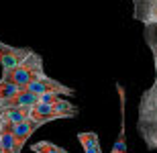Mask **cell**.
I'll use <instances>...</instances> for the list:
<instances>
[{
	"instance_id": "obj_1",
	"label": "cell",
	"mask_w": 157,
	"mask_h": 153,
	"mask_svg": "<svg viewBox=\"0 0 157 153\" xmlns=\"http://www.w3.org/2000/svg\"><path fill=\"white\" fill-rule=\"evenodd\" d=\"M143 39L151 49L155 80L141 94L137 106V131L147 149H157V25H143Z\"/></svg>"
},
{
	"instance_id": "obj_2",
	"label": "cell",
	"mask_w": 157,
	"mask_h": 153,
	"mask_svg": "<svg viewBox=\"0 0 157 153\" xmlns=\"http://www.w3.org/2000/svg\"><path fill=\"white\" fill-rule=\"evenodd\" d=\"M78 112H80V108L76 104H71L70 100H63L61 96L41 94L39 102L29 108V118L45 124L49 120H57V118H71Z\"/></svg>"
},
{
	"instance_id": "obj_3",
	"label": "cell",
	"mask_w": 157,
	"mask_h": 153,
	"mask_svg": "<svg viewBox=\"0 0 157 153\" xmlns=\"http://www.w3.org/2000/svg\"><path fill=\"white\" fill-rule=\"evenodd\" d=\"M41 76H45V71H43V57L31 49V53L18 65H14L12 70L2 71L0 82L12 84V86H17V88L23 90L29 82H33V80H37V78H41Z\"/></svg>"
},
{
	"instance_id": "obj_4",
	"label": "cell",
	"mask_w": 157,
	"mask_h": 153,
	"mask_svg": "<svg viewBox=\"0 0 157 153\" xmlns=\"http://www.w3.org/2000/svg\"><path fill=\"white\" fill-rule=\"evenodd\" d=\"M25 92H31V94H53V96H74V88L65 86V84L53 80V78H47V76H41L33 82H29L25 86Z\"/></svg>"
},
{
	"instance_id": "obj_5",
	"label": "cell",
	"mask_w": 157,
	"mask_h": 153,
	"mask_svg": "<svg viewBox=\"0 0 157 153\" xmlns=\"http://www.w3.org/2000/svg\"><path fill=\"white\" fill-rule=\"evenodd\" d=\"M29 53H31L29 47H14V45H6L4 41H0V65H2V71L12 70Z\"/></svg>"
},
{
	"instance_id": "obj_6",
	"label": "cell",
	"mask_w": 157,
	"mask_h": 153,
	"mask_svg": "<svg viewBox=\"0 0 157 153\" xmlns=\"http://www.w3.org/2000/svg\"><path fill=\"white\" fill-rule=\"evenodd\" d=\"M43 124L33 120V118H25L17 124H10V131H12V139H14V149L17 153H21V149L25 147V143L29 141V137L35 133L37 129H41Z\"/></svg>"
},
{
	"instance_id": "obj_7",
	"label": "cell",
	"mask_w": 157,
	"mask_h": 153,
	"mask_svg": "<svg viewBox=\"0 0 157 153\" xmlns=\"http://www.w3.org/2000/svg\"><path fill=\"white\" fill-rule=\"evenodd\" d=\"M133 18L143 25H157V0H131Z\"/></svg>"
},
{
	"instance_id": "obj_8",
	"label": "cell",
	"mask_w": 157,
	"mask_h": 153,
	"mask_svg": "<svg viewBox=\"0 0 157 153\" xmlns=\"http://www.w3.org/2000/svg\"><path fill=\"white\" fill-rule=\"evenodd\" d=\"M39 102V96L31 94V92H25V90H18L17 94L8 96L4 100H0V112L8 110V108H31Z\"/></svg>"
},
{
	"instance_id": "obj_9",
	"label": "cell",
	"mask_w": 157,
	"mask_h": 153,
	"mask_svg": "<svg viewBox=\"0 0 157 153\" xmlns=\"http://www.w3.org/2000/svg\"><path fill=\"white\" fill-rule=\"evenodd\" d=\"M25 118H29V108H8L0 112V120L6 124H17Z\"/></svg>"
},
{
	"instance_id": "obj_10",
	"label": "cell",
	"mask_w": 157,
	"mask_h": 153,
	"mask_svg": "<svg viewBox=\"0 0 157 153\" xmlns=\"http://www.w3.org/2000/svg\"><path fill=\"white\" fill-rule=\"evenodd\" d=\"M78 141L82 143L84 153H102L98 135H96V133H80V135H78Z\"/></svg>"
},
{
	"instance_id": "obj_11",
	"label": "cell",
	"mask_w": 157,
	"mask_h": 153,
	"mask_svg": "<svg viewBox=\"0 0 157 153\" xmlns=\"http://www.w3.org/2000/svg\"><path fill=\"white\" fill-rule=\"evenodd\" d=\"M31 151L33 153H67L65 149L53 145L51 141H39V143H33L31 145Z\"/></svg>"
},
{
	"instance_id": "obj_12",
	"label": "cell",
	"mask_w": 157,
	"mask_h": 153,
	"mask_svg": "<svg viewBox=\"0 0 157 153\" xmlns=\"http://www.w3.org/2000/svg\"><path fill=\"white\" fill-rule=\"evenodd\" d=\"M21 88H17V86H12V84H6V82H0V100H4V98H8V96L17 94Z\"/></svg>"
},
{
	"instance_id": "obj_13",
	"label": "cell",
	"mask_w": 157,
	"mask_h": 153,
	"mask_svg": "<svg viewBox=\"0 0 157 153\" xmlns=\"http://www.w3.org/2000/svg\"><path fill=\"white\" fill-rule=\"evenodd\" d=\"M0 153H2V149H0Z\"/></svg>"
},
{
	"instance_id": "obj_14",
	"label": "cell",
	"mask_w": 157,
	"mask_h": 153,
	"mask_svg": "<svg viewBox=\"0 0 157 153\" xmlns=\"http://www.w3.org/2000/svg\"><path fill=\"white\" fill-rule=\"evenodd\" d=\"M0 123H2V120H0Z\"/></svg>"
}]
</instances>
